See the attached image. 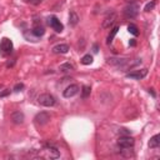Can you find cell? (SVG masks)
Instances as JSON below:
<instances>
[{
	"label": "cell",
	"instance_id": "cell-16",
	"mask_svg": "<svg viewBox=\"0 0 160 160\" xmlns=\"http://www.w3.org/2000/svg\"><path fill=\"white\" fill-rule=\"evenodd\" d=\"M159 145H160V135L156 134V135H154L153 138H150L149 148H150V149H155V148H159Z\"/></svg>",
	"mask_w": 160,
	"mask_h": 160
},
{
	"label": "cell",
	"instance_id": "cell-15",
	"mask_svg": "<svg viewBox=\"0 0 160 160\" xmlns=\"http://www.w3.org/2000/svg\"><path fill=\"white\" fill-rule=\"evenodd\" d=\"M118 30H119V26H118V25H115L114 28H111V29H110V33H109L108 39H106V44H108V45H110V44L113 43V40H114L115 35L118 34Z\"/></svg>",
	"mask_w": 160,
	"mask_h": 160
},
{
	"label": "cell",
	"instance_id": "cell-9",
	"mask_svg": "<svg viewBox=\"0 0 160 160\" xmlns=\"http://www.w3.org/2000/svg\"><path fill=\"white\" fill-rule=\"evenodd\" d=\"M116 19H118L116 13L111 11V13H110L105 19H104V21H103V24H102V28H103V29H110V28L115 24Z\"/></svg>",
	"mask_w": 160,
	"mask_h": 160
},
{
	"label": "cell",
	"instance_id": "cell-17",
	"mask_svg": "<svg viewBox=\"0 0 160 160\" xmlns=\"http://www.w3.org/2000/svg\"><path fill=\"white\" fill-rule=\"evenodd\" d=\"M79 23V15L75 11H70L69 14V25L70 26H76Z\"/></svg>",
	"mask_w": 160,
	"mask_h": 160
},
{
	"label": "cell",
	"instance_id": "cell-23",
	"mask_svg": "<svg viewBox=\"0 0 160 160\" xmlns=\"http://www.w3.org/2000/svg\"><path fill=\"white\" fill-rule=\"evenodd\" d=\"M23 89H24V84H21V83H19V84H16V85L14 86V89H13V90L18 93V91H21Z\"/></svg>",
	"mask_w": 160,
	"mask_h": 160
},
{
	"label": "cell",
	"instance_id": "cell-5",
	"mask_svg": "<svg viewBox=\"0 0 160 160\" xmlns=\"http://www.w3.org/2000/svg\"><path fill=\"white\" fill-rule=\"evenodd\" d=\"M129 60L130 59H125V58H110V59H108V64H110V65H113V67H116L119 69L125 70Z\"/></svg>",
	"mask_w": 160,
	"mask_h": 160
},
{
	"label": "cell",
	"instance_id": "cell-25",
	"mask_svg": "<svg viewBox=\"0 0 160 160\" xmlns=\"http://www.w3.org/2000/svg\"><path fill=\"white\" fill-rule=\"evenodd\" d=\"M10 93V90L9 89H6L5 91H3V93H0V98H3V97H6V95Z\"/></svg>",
	"mask_w": 160,
	"mask_h": 160
},
{
	"label": "cell",
	"instance_id": "cell-26",
	"mask_svg": "<svg viewBox=\"0 0 160 160\" xmlns=\"http://www.w3.org/2000/svg\"><path fill=\"white\" fill-rule=\"evenodd\" d=\"M148 91H149V94H151V95H153V98H155V97H156V94H155V91H154V89H153V88H150Z\"/></svg>",
	"mask_w": 160,
	"mask_h": 160
},
{
	"label": "cell",
	"instance_id": "cell-18",
	"mask_svg": "<svg viewBox=\"0 0 160 160\" xmlns=\"http://www.w3.org/2000/svg\"><path fill=\"white\" fill-rule=\"evenodd\" d=\"M59 69H60V71L67 73V71L74 70V67H73V64H70V63H64V64H61V65H60Z\"/></svg>",
	"mask_w": 160,
	"mask_h": 160
},
{
	"label": "cell",
	"instance_id": "cell-10",
	"mask_svg": "<svg viewBox=\"0 0 160 160\" xmlns=\"http://www.w3.org/2000/svg\"><path fill=\"white\" fill-rule=\"evenodd\" d=\"M146 75H148V69H140V70H134L132 73H128L126 78L134 79V80H140V79H144Z\"/></svg>",
	"mask_w": 160,
	"mask_h": 160
},
{
	"label": "cell",
	"instance_id": "cell-2",
	"mask_svg": "<svg viewBox=\"0 0 160 160\" xmlns=\"http://www.w3.org/2000/svg\"><path fill=\"white\" fill-rule=\"evenodd\" d=\"M38 103L43 106H46V108H50V106H54L55 105V98L53 97L51 94H48V93H44L41 95H39L38 98Z\"/></svg>",
	"mask_w": 160,
	"mask_h": 160
},
{
	"label": "cell",
	"instance_id": "cell-24",
	"mask_svg": "<svg viewBox=\"0 0 160 160\" xmlns=\"http://www.w3.org/2000/svg\"><path fill=\"white\" fill-rule=\"evenodd\" d=\"M119 130H120L119 133H120L121 135H130V133H132L130 130H128V129H125V128H121V129H119Z\"/></svg>",
	"mask_w": 160,
	"mask_h": 160
},
{
	"label": "cell",
	"instance_id": "cell-8",
	"mask_svg": "<svg viewBox=\"0 0 160 160\" xmlns=\"http://www.w3.org/2000/svg\"><path fill=\"white\" fill-rule=\"evenodd\" d=\"M50 114L49 113H46V111H41V113H39V114H37V116L34 118V120H35V124L37 125H40V126H43V125H46L49 121H50Z\"/></svg>",
	"mask_w": 160,
	"mask_h": 160
},
{
	"label": "cell",
	"instance_id": "cell-12",
	"mask_svg": "<svg viewBox=\"0 0 160 160\" xmlns=\"http://www.w3.org/2000/svg\"><path fill=\"white\" fill-rule=\"evenodd\" d=\"M30 31H31V34H33L35 38H40V37H43L45 34V29L38 21L34 23V26H33V29H31Z\"/></svg>",
	"mask_w": 160,
	"mask_h": 160
},
{
	"label": "cell",
	"instance_id": "cell-27",
	"mask_svg": "<svg viewBox=\"0 0 160 160\" xmlns=\"http://www.w3.org/2000/svg\"><path fill=\"white\" fill-rule=\"evenodd\" d=\"M129 45H130V46H135V45H136V41H135L134 39H132V40L129 41Z\"/></svg>",
	"mask_w": 160,
	"mask_h": 160
},
{
	"label": "cell",
	"instance_id": "cell-1",
	"mask_svg": "<svg viewBox=\"0 0 160 160\" xmlns=\"http://www.w3.org/2000/svg\"><path fill=\"white\" fill-rule=\"evenodd\" d=\"M123 14H124V16L126 19H134V18H136L138 14H139V5L135 4V3H130L128 6L124 8Z\"/></svg>",
	"mask_w": 160,
	"mask_h": 160
},
{
	"label": "cell",
	"instance_id": "cell-19",
	"mask_svg": "<svg viewBox=\"0 0 160 160\" xmlns=\"http://www.w3.org/2000/svg\"><path fill=\"white\" fill-rule=\"evenodd\" d=\"M128 31H129V33L132 35H134V37L139 35V29H138V26L135 24H129V25H128Z\"/></svg>",
	"mask_w": 160,
	"mask_h": 160
},
{
	"label": "cell",
	"instance_id": "cell-11",
	"mask_svg": "<svg viewBox=\"0 0 160 160\" xmlns=\"http://www.w3.org/2000/svg\"><path fill=\"white\" fill-rule=\"evenodd\" d=\"M44 151H45L46 155H48L49 158H51V159H58V158L60 156L59 150H58L55 146H53V145H45Z\"/></svg>",
	"mask_w": 160,
	"mask_h": 160
},
{
	"label": "cell",
	"instance_id": "cell-4",
	"mask_svg": "<svg viewBox=\"0 0 160 160\" xmlns=\"http://www.w3.org/2000/svg\"><path fill=\"white\" fill-rule=\"evenodd\" d=\"M134 138L129 136V135H121L119 139H118V146L121 148V149H125V148H133L134 146Z\"/></svg>",
	"mask_w": 160,
	"mask_h": 160
},
{
	"label": "cell",
	"instance_id": "cell-20",
	"mask_svg": "<svg viewBox=\"0 0 160 160\" xmlns=\"http://www.w3.org/2000/svg\"><path fill=\"white\" fill-rule=\"evenodd\" d=\"M90 93H91L90 86L84 85V86L81 88V98H83V99H88V98L90 97Z\"/></svg>",
	"mask_w": 160,
	"mask_h": 160
},
{
	"label": "cell",
	"instance_id": "cell-21",
	"mask_svg": "<svg viewBox=\"0 0 160 160\" xmlns=\"http://www.w3.org/2000/svg\"><path fill=\"white\" fill-rule=\"evenodd\" d=\"M80 63L83 64V65H90V64L93 63V56H91L90 54H86V55H84V56L81 58Z\"/></svg>",
	"mask_w": 160,
	"mask_h": 160
},
{
	"label": "cell",
	"instance_id": "cell-14",
	"mask_svg": "<svg viewBox=\"0 0 160 160\" xmlns=\"http://www.w3.org/2000/svg\"><path fill=\"white\" fill-rule=\"evenodd\" d=\"M69 51V45L68 44H58L53 48L54 54H67Z\"/></svg>",
	"mask_w": 160,
	"mask_h": 160
},
{
	"label": "cell",
	"instance_id": "cell-13",
	"mask_svg": "<svg viewBox=\"0 0 160 160\" xmlns=\"http://www.w3.org/2000/svg\"><path fill=\"white\" fill-rule=\"evenodd\" d=\"M10 119H11V121H13L14 124L20 125V124H23V123H24L25 116H24V114H23L21 111H14V113H11Z\"/></svg>",
	"mask_w": 160,
	"mask_h": 160
},
{
	"label": "cell",
	"instance_id": "cell-29",
	"mask_svg": "<svg viewBox=\"0 0 160 160\" xmlns=\"http://www.w3.org/2000/svg\"><path fill=\"white\" fill-rule=\"evenodd\" d=\"M26 3H33V0H25Z\"/></svg>",
	"mask_w": 160,
	"mask_h": 160
},
{
	"label": "cell",
	"instance_id": "cell-6",
	"mask_svg": "<svg viewBox=\"0 0 160 160\" xmlns=\"http://www.w3.org/2000/svg\"><path fill=\"white\" fill-rule=\"evenodd\" d=\"M48 25L51 28V29H54L56 33H61V31L64 30V25L60 23V20L56 18V16H49L48 18Z\"/></svg>",
	"mask_w": 160,
	"mask_h": 160
},
{
	"label": "cell",
	"instance_id": "cell-28",
	"mask_svg": "<svg viewBox=\"0 0 160 160\" xmlns=\"http://www.w3.org/2000/svg\"><path fill=\"white\" fill-rule=\"evenodd\" d=\"M93 49H94V50H93L94 53H98V51H99V50H98V45H97V44H95V45L93 46Z\"/></svg>",
	"mask_w": 160,
	"mask_h": 160
},
{
	"label": "cell",
	"instance_id": "cell-3",
	"mask_svg": "<svg viewBox=\"0 0 160 160\" xmlns=\"http://www.w3.org/2000/svg\"><path fill=\"white\" fill-rule=\"evenodd\" d=\"M13 48H14L13 41L10 39H8V38H3L2 41H0V51H2V54L4 56L10 55L13 53Z\"/></svg>",
	"mask_w": 160,
	"mask_h": 160
},
{
	"label": "cell",
	"instance_id": "cell-7",
	"mask_svg": "<svg viewBox=\"0 0 160 160\" xmlns=\"http://www.w3.org/2000/svg\"><path fill=\"white\" fill-rule=\"evenodd\" d=\"M80 88L78 84H70L69 86H67V89L63 91V97L64 98H73L79 93Z\"/></svg>",
	"mask_w": 160,
	"mask_h": 160
},
{
	"label": "cell",
	"instance_id": "cell-22",
	"mask_svg": "<svg viewBox=\"0 0 160 160\" xmlns=\"http://www.w3.org/2000/svg\"><path fill=\"white\" fill-rule=\"evenodd\" d=\"M155 5H156V0H153L151 3H148L146 5H145V8H144V11H150V10H153L154 8H155Z\"/></svg>",
	"mask_w": 160,
	"mask_h": 160
}]
</instances>
